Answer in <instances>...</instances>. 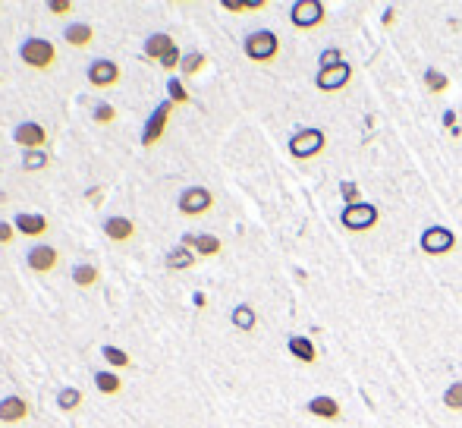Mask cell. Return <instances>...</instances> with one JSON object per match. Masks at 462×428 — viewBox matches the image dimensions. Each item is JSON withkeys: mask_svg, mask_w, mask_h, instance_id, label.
I'll list each match as a JSON object with an SVG mask.
<instances>
[{"mask_svg": "<svg viewBox=\"0 0 462 428\" xmlns=\"http://www.w3.org/2000/svg\"><path fill=\"white\" fill-rule=\"evenodd\" d=\"M248 60L255 63H270L277 60V54H280V38H277L270 28H258V32H252L246 38V45H242Z\"/></svg>", "mask_w": 462, "mask_h": 428, "instance_id": "obj_1", "label": "cell"}, {"mask_svg": "<svg viewBox=\"0 0 462 428\" xmlns=\"http://www.w3.org/2000/svg\"><path fill=\"white\" fill-rule=\"evenodd\" d=\"M19 60L28 70H50L57 60V48L44 38H26L19 45Z\"/></svg>", "mask_w": 462, "mask_h": 428, "instance_id": "obj_2", "label": "cell"}, {"mask_svg": "<svg viewBox=\"0 0 462 428\" xmlns=\"http://www.w3.org/2000/svg\"><path fill=\"white\" fill-rule=\"evenodd\" d=\"M324 148H327L324 129H299L290 139V155L296 158V161H312V158H318Z\"/></svg>", "mask_w": 462, "mask_h": 428, "instance_id": "obj_3", "label": "cell"}, {"mask_svg": "<svg viewBox=\"0 0 462 428\" xmlns=\"http://www.w3.org/2000/svg\"><path fill=\"white\" fill-rule=\"evenodd\" d=\"M340 221H343V227H346L349 234H368V230L378 227L380 212H378V205H371V202H362V205L343 208Z\"/></svg>", "mask_w": 462, "mask_h": 428, "instance_id": "obj_4", "label": "cell"}, {"mask_svg": "<svg viewBox=\"0 0 462 428\" xmlns=\"http://www.w3.org/2000/svg\"><path fill=\"white\" fill-rule=\"evenodd\" d=\"M327 19L324 4L321 0H296L290 10V23L299 28V32H312V28H321Z\"/></svg>", "mask_w": 462, "mask_h": 428, "instance_id": "obj_5", "label": "cell"}, {"mask_svg": "<svg viewBox=\"0 0 462 428\" xmlns=\"http://www.w3.org/2000/svg\"><path fill=\"white\" fill-rule=\"evenodd\" d=\"M173 107L176 104L170 98L160 101V104L151 111V117L145 120V129H142V145H145V148H151V145H158L160 139H164L167 123H170V117H173Z\"/></svg>", "mask_w": 462, "mask_h": 428, "instance_id": "obj_6", "label": "cell"}, {"mask_svg": "<svg viewBox=\"0 0 462 428\" xmlns=\"http://www.w3.org/2000/svg\"><path fill=\"white\" fill-rule=\"evenodd\" d=\"M180 214L182 217H202L214 208V192L204 190V186H189V190L180 192Z\"/></svg>", "mask_w": 462, "mask_h": 428, "instance_id": "obj_7", "label": "cell"}, {"mask_svg": "<svg viewBox=\"0 0 462 428\" xmlns=\"http://www.w3.org/2000/svg\"><path fill=\"white\" fill-rule=\"evenodd\" d=\"M418 243H422L424 256L440 258V256H450V252L456 249V234H453V230H446V227H428Z\"/></svg>", "mask_w": 462, "mask_h": 428, "instance_id": "obj_8", "label": "cell"}, {"mask_svg": "<svg viewBox=\"0 0 462 428\" xmlns=\"http://www.w3.org/2000/svg\"><path fill=\"white\" fill-rule=\"evenodd\" d=\"M349 79H352V67L343 60V63H336V67L318 70V76H314V85H318V92H324V95H334V92L346 89Z\"/></svg>", "mask_w": 462, "mask_h": 428, "instance_id": "obj_9", "label": "cell"}, {"mask_svg": "<svg viewBox=\"0 0 462 428\" xmlns=\"http://www.w3.org/2000/svg\"><path fill=\"white\" fill-rule=\"evenodd\" d=\"M13 142L26 151H44V145H48V129L35 120H22L19 126L13 129Z\"/></svg>", "mask_w": 462, "mask_h": 428, "instance_id": "obj_10", "label": "cell"}, {"mask_svg": "<svg viewBox=\"0 0 462 428\" xmlns=\"http://www.w3.org/2000/svg\"><path fill=\"white\" fill-rule=\"evenodd\" d=\"M57 262H60V252H57L54 246H48V243H35L32 249L26 252V265L32 268L35 274H48V271H54Z\"/></svg>", "mask_w": 462, "mask_h": 428, "instance_id": "obj_11", "label": "cell"}, {"mask_svg": "<svg viewBox=\"0 0 462 428\" xmlns=\"http://www.w3.org/2000/svg\"><path fill=\"white\" fill-rule=\"evenodd\" d=\"M85 79L94 89H110V85L120 82V67H116L114 60H107V57H101V60H94L92 67H88Z\"/></svg>", "mask_w": 462, "mask_h": 428, "instance_id": "obj_12", "label": "cell"}, {"mask_svg": "<svg viewBox=\"0 0 462 428\" xmlns=\"http://www.w3.org/2000/svg\"><path fill=\"white\" fill-rule=\"evenodd\" d=\"M104 236L110 243H129L136 236V224L123 214H114V217H104Z\"/></svg>", "mask_w": 462, "mask_h": 428, "instance_id": "obj_13", "label": "cell"}, {"mask_svg": "<svg viewBox=\"0 0 462 428\" xmlns=\"http://www.w3.org/2000/svg\"><path fill=\"white\" fill-rule=\"evenodd\" d=\"M180 246H186V249H192L195 256H204V258H211V256H220V239L214 236V234H198V236H192V234H186L182 236V243Z\"/></svg>", "mask_w": 462, "mask_h": 428, "instance_id": "obj_14", "label": "cell"}, {"mask_svg": "<svg viewBox=\"0 0 462 428\" xmlns=\"http://www.w3.org/2000/svg\"><path fill=\"white\" fill-rule=\"evenodd\" d=\"M13 227H16V234L19 236H32V239H38L48 234V217L44 214H35V212H26V214H19L16 221H13Z\"/></svg>", "mask_w": 462, "mask_h": 428, "instance_id": "obj_15", "label": "cell"}, {"mask_svg": "<svg viewBox=\"0 0 462 428\" xmlns=\"http://www.w3.org/2000/svg\"><path fill=\"white\" fill-rule=\"evenodd\" d=\"M26 419H28V403L19 394H10L0 400V422L16 425V422H26Z\"/></svg>", "mask_w": 462, "mask_h": 428, "instance_id": "obj_16", "label": "cell"}, {"mask_svg": "<svg viewBox=\"0 0 462 428\" xmlns=\"http://www.w3.org/2000/svg\"><path fill=\"white\" fill-rule=\"evenodd\" d=\"M308 412H312L314 419H324V422H336V419L343 416V410H340V403L334 400V397H324V394H318V397H312L305 406Z\"/></svg>", "mask_w": 462, "mask_h": 428, "instance_id": "obj_17", "label": "cell"}, {"mask_svg": "<svg viewBox=\"0 0 462 428\" xmlns=\"http://www.w3.org/2000/svg\"><path fill=\"white\" fill-rule=\"evenodd\" d=\"M286 346H290L292 356H296L299 362H305V366H314V362H318V350H314V344L308 337H302V334L290 337L286 340Z\"/></svg>", "mask_w": 462, "mask_h": 428, "instance_id": "obj_18", "label": "cell"}, {"mask_svg": "<svg viewBox=\"0 0 462 428\" xmlns=\"http://www.w3.org/2000/svg\"><path fill=\"white\" fill-rule=\"evenodd\" d=\"M63 38H66V45H72V48H88L94 41V28L88 23H70Z\"/></svg>", "mask_w": 462, "mask_h": 428, "instance_id": "obj_19", "label": "cell"}, {"mask_svg": "<svg viewBox=\"0 0 462 428\" xmlns=\"http://www.w3.org/2000/svg\"><path fill=\"white\" fill-rule=\"evenodd\" d=\"M173 45H176V41H173L167 32H154L151 38L145 41V60H158V63H160V57H164Z\"/></svg>", "mask_w": 462, "mask_h": 428, "instance_id": "obj_20", "label": "cell"}, {"mask_svg": "<svg viewBox=\"0 0 462 428\" xmlns=\"http://www.w3.org/2000/svg\"><path fill=\"white\" fill-rule=\"evenodd\" d=\"M94 388H98V394H104V397H116L123 390V381L116 372L101 368V372H94Z\"/></svg>", "mask_w": 462, "mask_h": 428, "instance_id": "obj_21", "label": "cell"}, {"mask_svg": "<svg viewBox=\"0 0 462 428\" xmlns=\"http://www.w3.org/2000/svg\"><path fill=\"white\" fill-rule=\"evenodd\" d=\"M167 268L170 271H189V268H195V252L186 249V246H176L167 256Z\"/></svg>", "mask_w": 462, "mask_h": 428, "instance_id": "obj_22", "label": "cell"}, {"mask_svg": "<svg viewBox=\"0 0 462 428\" xmlns=\"http://www.w3.org/2000/svg\"><path fill=\"white\" fill-rule=\"evenodd\" d=\"M98 280H101V271L94 265L82 262V265L72 268V284H76V287H94Z\"/></svg>", "mask_w": 462, "mask_h": 428, "instance_id": "obj_23", "label": "cell"}, {"mask_svg": "<svg viewBox=\"0 0 462 428\" xmlns=\"http://www.w3.org/2000/svg\"><path fill=\"white\" fill-rule=\"evenodd\" d=\"M230 318H233V328L239 331H255V324H258V312L252 306H236Z\"/></svg>", "mask_w": 462, "mask_h": 428, "instance_id": "obj_24", "label": "cell"}, {"mask_svg": "<svg viewBox=\"0 0 462 428\" xmlns=\"http://www.w3.org/2000/svg\"><path fill=\"white\" fill-rule=\"evenodd\" d=\"M101 356H104V362L110 368H129V353L120 350V346H114V344L101 346Z\"/></svg>", "mask_w": 462, "mask_h": 428, "instance_id": "obj_25", "label": "cell"}, {"mask_svg": "<svg viewBox=\"0 0 462 428\" xmlns=\"http://www.w3.org/2000/svg\"><path fill=\"white\" fill-rule=\"evenodd\" d=\"M57 406H60L63 412H72L82 406V390L79 388H63L60 394H57Z\"/></svg>", "mask_w": 462, "mask_h": 428, "instance_id": "obj_26", "label": "cell"}, {"mask_svg": "<svg viewBox=\"0 0 462 428\" xmlns=\"http://www.w3.org/2000/svg\"><path fill=\"white\" fill-rule=\"evenodd\" d=\"M48 164H50L48 151H26V155H22V170H28V173H38Z\"/></svg>", "mask_w": 462, "mask_h": 428, "instance_id": "obj_27", "label": "cell"}, {"mask_svg": "<svg viewBox=\"0 0 462 428\" xmlns=\"http://www.w3.org/2000/svg\"><path fill=\"white\" fill-rule=\"evenodd\" d=\"M204 63H208V57L198 54V50H192V54H182L180 70H182V76H195V72L204 70Z\"/></svg>", "mask_w": 462, "mask_h": 428, "instance_id": "obj_28", "label": "cell"}, {"mask_svg": "<svg viewBox=\"0 0 462 428\" xmlns=\"http://www.w3.org/2000/svg\"><path fill=\"white\" fill-rule=\"evenodd\" d=\"M424 89L434 92V95H444V92L450 89V79H446L440 70H428L424 72Z\"/></svg>", "mask_w": 462, "mask_h": 428, "instance_id": "obj_29", "label": "cell"}, {"mask_svg": "<svg viewBox=\"0 0 462 428\" xmlns=\"http://www.w3.org/2000/svg\"><path fill=\"white\" fill-rule=\"evenodd\" d=\"M220 6L230 13H258L264 10V0H224Z\"/></svg>", "mask_w": 462, "mask_h": 428, "instance_id": "obj_30", "label": "cell"}, {"mask_svg": "<svg viewBox=\"0 0 462 428\" xmlns=\"http://www.w3.org/2000/svg\"><path fill=\"white\" fill-rule=\"evenodd\" d=\"M340 195H343V202H346V208L362 205V190H358V183H352V180H343L340 183Z\"/></svg>", "mask_w": 462, "mask_h": 428, "instance_id": "obj_31", "label": "cell"}, {"mask_svg": "<svg viewBox=\"0 0 462 428\" xmlns=\"http://www.w3.org/2000/svg\"><path fill=\"white\" fill-rule=\"evenodd\" d=\"M444 406H446V410H453V412H462V381H456V384H450V388H446Z\"/></svg>", "mask_w": 462, "mask_h": 428, "instance_id": "obj_32", "label": "cell"}, {"mask_svg": "<svg viewBox=\"0 0 462 428\" xmlns=\"http://www.w3.org/2000/svg\"><path fill=\"white\" fill-rule=\"evenodd\" d=\"M92 117H94V123L107 126V123H114V117H116V107H114V104H107V101H101V104H94Z\"/></svg>", "mask_w": 462, "mask_h": 428, "instance_id": "obj_33", "label": "cell"}, {"mask_svg": "<svg viewBox=\"0 0 462 428\" xmlns=\"http://www.w3.org/2000/svg\"><path fill=\"white\" fill-rule=\"evenodd\" d=\"M167 92H170L173 104H189V92H186V85H182L180 79H170V82H167Z\"/></svg>", "mask_w": 462, "mask_h": 428, "instance_id": "obj_34", "label": "cell"}, {"mask_svg": "<svg viewBox=\"0 0 462 428\" xmlns=\"http://www.w3.org/2000/svg\"><path fill=\"white\" fill-rule=\"evenodd\" d=\"M180 63H182V54H180V48H176V45L167 50L164 57H160V70H167V72H170V70H180Z\"/></svg>", "mask_w": 462, "mask_h": 428, "instance_id": "obj_35", "label": "cell"}, {"mask_svg": "<svg viewBox=\"0 0 462 428\" xmlns=\"http://www.w3.org/2000/svg\"><path fill=\"white\" fill-rule=\"evenodd\" d=\"M76 6H72V0H48V13H54V16H66V13H72Z\"/></svg>", "mask_w": 462, "mask_h": 428, "instance_id": "obj_36", "label": "cell"}, {"mask_svg": "<svg viewBox=\"0 0 462 428\" xmlns=\"http://www.w3.org/2000/svg\"><path fill=\"white\" fill-rule=\"evenodd\" d=\"M336 63H343V57H340V50H324L321 54V70H327V67H336Z\"/></svg>", "mask_w": 462, "mask_h": 428, "instance_id": "obj_37", "label": "cell"}, {"mask_svg": "<svg viewBox=\"0 0 462 428\" xmlns=\"http://www.w3.org/2000/svg\"><path fill=\"white\" fill-rule=\"evenodd\" d=\"M13 236H16V227H13V224H6V221H0V246H10Z\"/></svg>", "mask_w": 462, "mask_h": 428, "instance_id": "obj_38", "label": "cell"}, {"mask_svg": "<svg viewBox=\"0 0 462 428\" xmlns=\"http://www.w3.org/2000/svg\"><path fill=\"white\" fill-rule=\"evenodd\" d=\"M393 23H396V10H393V6H390V10L384 13V26H393Z\"/></svg>", "mask_w": 462, "mask_h": 428, "instance_id": "obj_39", "label": "cell"}, {"mask_svg": "<svg viewBox=\"0 0 462 428\" xmlns=\"http://www.w3.org/2000/svg\"><path fill=\"white\" fill-rule=\"evenodd\" d=\"M88 202H101V190H88Z\"/></svg>", "mask_w": 462, "mask_h": 428, "instance_id": "obj_40", "label": "cell"}, {"mask_svg": "<svg viewBox=\"0 0 462 428\" xmlns=\"http://www.w3.org/2000/svg\"><path fill=\"white\" fill-rule=\"evenodd\" d=\"M192 302H195L198 309H202V306H204V302H208V300H204V293H195V300H192Z\"/></svg>", "mask_w": 462, "mask_h": 428, "instance_id": "obj_41", "label": "cell"}]
</instances>
